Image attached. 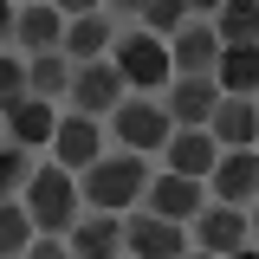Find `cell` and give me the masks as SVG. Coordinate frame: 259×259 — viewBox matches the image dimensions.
Listing matches in <instances>:
<instances>
[{
    "label": "cell",
    "mask_w": 259,
    "mask_h": 259,
    "mask_svg": "<svg viewBox=\"0 0 259 259\" xmlns=\"http://www.w3.org/2000/svg\"><path fill=\"white\" fill-rule=\"evenodd\" d=\"M143 182H149V162L136 156V149H110V156H97L78 168V194L91 201V207H110V214H123L143 201Z\"/></svg>",
    "instance_id": "cell-1"
},
{
    "label": "cell",
    "mask_w": 259,
    "mask_h": 259,
    "mask_svg": "<svg viewBox=\"0 0 259 259\" xmlns=\"http://www.w3.org/2000/svg\"><path fill=\"white\" fill-rule=\"evenodd\" d=\"M20 194H26L32 233H65V227L78 221V182H71V168H59V162H32Z\"/></svg>",
    "instance_id": "cell-2"
},
{
    "label": "cell",
    "mask_w": 259,
    "mask_h": 259,
    "mask_svg": "<svg viewBox=\"0 0 259 259\" xmlns=\"http://www.w3.org/2000/svg\"><path fill=\"white\" fill-rule=\"evenodd\" d=\"M104 59L117 65V78H123L130 91H162L175 71H168V39H156V32H130V26H117V39H110V52Z\"/></svg>",
    "instance_id": "cell-3"
},
{
    "label": "cell",
    "mask_w": 259,
    "mask_h": 259,
    "mask_svg": "<svg viewBox=\"0 0 259 259\" xmlns=\"http://www.w3.org/2000/svg\"><path fill=\"white\" fill-rule=\"evenodd\" d=\"M168 110H162V97L136 91V97H117V110H110V136H117V149H136V156H156L162 143H168Z\"/></svg>",
    "instance_id": "cell-4"
},
{
    "label": "cell",
    "mask_w": 259,
    "mask_h": 259,
    "mask_svg": "<svg viewBox=\"0 0 259 259\" xmlns=\"http://www.w3.org/2000/svg\"><path fill=\"white\" fill-rule=\"evenodd\" d=\"M188 240H194V253H214V259H233V253H246L253 246V207H227V201H201L194 207V221H188Z\"/></svg>",
    "instance_id": "cell-5"
},
{
    "label": "cell",
    "mask_w": 259,
    "mask_h": 259,
    "mask_svg": "<svg viewBox=\"0 0 259 259\" xmlns=\"http://www.w3.org/2000/svg\"><path fill=\"white\" fill-rule=\"evenodd\" d=\"M123 253H149V259H182L194 253L188 227L182 221H162V214H149V207H123Z\"/></svg>",
    "instance_id": "cell-6"
},
{
    "label": "cell",
    "mask_w": 259,
    "mask_h": 259,
    "mask_svg": "<svg viewBox=\"0 0 259 259\" xmlns=\"http://www.w3.org/2000/svg\"><path fill=\"white\" fill-rule=\"evenodd\" d=\"M123 91H130V84L117 78V65H110V59H78V65H71V84H65L71 110H84V117H110Z\"/></svg>",
    "instance_id": "cell-7"
},
{
    "label": "cell",
    "mask_w": 259,
    "mask_h": 259,
    "mask_svg": "<svg viewBox=\"0 0 259 259\" xmlns=\"http://www.w3.org/2000/svg\"><path fill=\"white\" fill-rule=\"evenodd\" d=\"M46 149H52V162H59V168H71V175H78L84 162L104 156V130H97V117L71 110V117H59V123H52V143H46Z\"/></svg>",
    "instance_id": "cell-8"
},
{
    "label": "cell",
    "mask_w": 259,
    "mask_h": 259,
    "mask_svg": "<svg viewBox=\"0 0 259 259\" xmlns=\"http://www.w3.org/2000/svg\"><path fill=\"white\" fill-rule=\"evenodd\" d=\"M156 156L168 162L175 175H194V182H207V168H214V156H221V143H214L201 123H175V130H168V143H162Z\"/></svg>",
    "instance_id": "cell-9"
},
{
    "label": "cell",
    "mask_w": 259,
    "mask_h": 259,
    "mask_svg": "<svg viewBox=\"0 0 259 259\" xmlns=\"http://www.w3.org/2000/svg\"><path fill=\"white\" fill-rule=\"evenodd\" d=\"M207 182H214V201H227V207H253V194H259L253 149H221L214 168H207Z\"/></svg>",
    "instance_id": "cell-10"
},
{
    "label": "cell",
    "mask_w": 259,
    "mask_h": 259,
    "mask_svg": "<svg viewBox=\"0 0 259 259\" xmlns=\"http://www.w3.org/2000/svg\"><path fill=\"white\" fill-rule=\"evenodd\" d=\"M65 240H71L78 259H117L123 253V221L110 207H91V214H78V221L65 227Z\"/></svg>",
    "instance_id": "cell-11"
},
{
    "label": "cell",
    "mask_w": 259,
    "mask_h": 259,
    "mask_svg": "<svg viewBox=\"0 0 259 259\" xmlns=\"http://www.w3.org/2000/svg\"><path fill=\"white\" fill-rule=\"evenodd\" d=\"M201 130H207L221 149H253V136H259V110H253V97H227V91H221Z\"/></svg>",
    "instance_id": "cell-12"
},
{
    "label": "cell",
    "mask_w": 259,
    "mask_h": 259,
    "mask_svg": "<svg viewBox=\"0 0 259 259\" xmlns=\"http://www.w3.org/2000/svg\"><path fill=\"white\" fill-rule=\"evenodd\" d=\"M143 207L162 214V221L188 227L194 207H201V182H194V175H175V168H168V175H149V182H143Z\"/></svg>",
    "instance_id": "cell-13"
},
{
    "label": "cell",
    "mask_w": 259,
    "mask_h": 259,
    "mask_svg": "<svg viewBox=\"0 0 259 259\" xmlns=\"http://www.w3.org/2000/svg\"><path fill=\"white\" fill-rule=\"evenodd\" d=\"M0 117H7V136H13L20 149H46V143H52V123H59V117H52V104H46V97H32V91L7 97V104H0Z\"/></svg>",
    "instance_id": "cell-14"
},
{
    "label": "cell",
    "mask_w": 259,
    "mask_h": 259,
    "mask_svg": "<svg viewBox=\"0 0 259 259\" xmlns=\"http://www.w3.org/2000/svg\"><path fill=\"white\" fill-rule=\"evenodd\" d=\"M110 39H117V20H110L104 7H91V13H71V20H65L59 52H65L71 65H78V59H104V52H110Z\"/></svg>",
    "instance_id": "cell-15"
},
{
    "label": "cell",
    "mask_w": 259,
    "mask_h": 259,
    "mask_svg": "<svg viewBox=\"0 0 259 259\" xmlns=\"http://www.w3.org/2000/svg\"><path fill=\"white\" fill-rule=\"evenodd\" d=\"M214 52H221V39H214V26H182L168 32V71H188V78H207L214 71Z\"/></svg>",
    "instance_id": "cell-16"
},
{
    "label": "cell",
    "mask_w": 259,
    "mask_h": 259,
    "mask_svg": "<svg viewBox=\"0 0 259 259\" xmlns=\"http://www.w3.org/2000/svg\"><path fill=\"white\" fill-rule=\"evenodd\" d=\"M214 97H221L214 78H188V71H175V78H168V97H162V110H168V123H207Z\"/></svg>",
    "instance_id": "cell-17"
},
{
    "label": "cell",
    "mask_w": 259,
    "mask_h": 259,
    "mask_svg": "<svg viewBox=\"0 0 259 259\" xmlns=\"http://www.w3.org/2000/svg\"><path fill=\"white\" fill-rule=\"evenodd\" d=\"M65 32V13L52 0H26V7H13V39L26 46V52H52Z\"/></svg>",
    "instance_id": "cell-18"
},
{
    "label": "cell",
    "mask_w": 259,
    "mask_h": 259,
    "mask_svg": "<svg viewBox=\"0 0 259 259\" xmlns=\"http://www.w3.org/2000/svg\"><path fill=\"white\" fill-rule=\"evenodd\" d=\"M207 78H214L227 97H253V84H259V59H253V46H221Z\"/></svg>",
    "instance_id": "cell-19"
},
{
    "label": "cell",
    "mask_w": 259,
    "mask_h": 259,
    "mask_svg": "<svg viewBox=\"0 0 259 259\" xmlns=\"http://www.w3.org/2000/svg\"><path fill=\"white\" fill-rule=\"evenodd\" d=\"M65 84H71V59H65L59 46L52 52H26V91L32 97L52 104V97H65Z\"/></svg>",
    "instance_id": "cell-20"
},
{
    "label": "cell",
    "mask_w": 259,
    "mask_h": 259,
    "mask_svg": "<svg viewBox=\"0 0 259 259\" xmlns=\"http://www.w3.org/2000/svg\"><path fill=\"white\" fill-rule=\"evenodd\" d=\"M253 32H259V7L253 0H221L214 7V39L221 46H253Z\"/></svg>",
    "instance_id": "cell-21"
},
{
    "label": "cell",
    "mask_w": 259,
    "mask_h": 259,
    "mask_svg": "<svg viewBox=\"0 0 259 259\" xmlns=\"http://www.w3.org/2000/svg\"><path fill=\"white\" fill-rule=\"evenodd\" d=\"M26 240H32V214H26V201L0 194V259L26 253Z\"/></svg>",
    "instance_id": "cell-22"
},
{
    "label": "cell",
    "mask_w": 259,
    "mask_h": 259,
    "mask_svg": "<svg viewBox=\"0 0 259 259\" xmlns=\"http://www.w3.org/2000/svg\"><path fill=\"white\" fill-rule=\"evenodd\" d=\"M182 20H188V0H143V7H136V26L156 32V39H168Z\"/></svg>",
    "instance_id": "cell-23"
},
{
    "label": "cell",
    "mask_w": 259,
    "mask_h": 259,
    "mask_svg": "<svg viewBox=\"0 0 259 259\" xmlns=\"http://www.w3.org/2000/svg\"><path fill=\"white\" fill-rule=\"evenodd\" d=\"M26 168H32V149H20V143L7 136V143H0V194H20Z\"/></svg>",
    "instance_id": "cell-24"
},
{
    "label": "cell",
    "mask_w": 259,
    "mask_h": 259,
    "mask_svg": "<svg viewBox=\"0 0 259 259\" xmlns=\"http://www.w3.org/2000/svg\"><path fill=\"white\" fill-rule=\"evenodd\" d=\"M20 91H26V59L0 46V104H7V97H20Z\"/></svg>",
    "instance_id": "cell-25"
},
{
    "label": "cell",
    "mask_w": 259,
    "mask_h": 259,
    "mask_svg": "<svg viewBox=\"0 0 259 259\" xmlns=\"http://www.w3.org/2000/svg\"><path fill=\"white\" fill-rule=\"evenodd\" d=\"M26 253H32V259H65V253H71V240H65V233H32Z\"/></svg>",
    "instance_id": "cell-26"
},
{
    "label": "cell",
    "mask_w": 259,
    "mask_h": 259,
    "mask_svg": "<svg viewBox=\"0 0 259 259\" xmlns=\"http://www.w3.org/2000/svg\"><path fill=\"white\" fill-rule=\"evenodd\" d=\"M136 7H143V0H104V13H110L117 26H123V20H136Z\"/></svg>",
    "instance_id": "cell-27"
},
{
    "label": "cell",
    "mask_w": 259,
    "mask_h": 259,
    "mask_svg": "<svg viewBox=\"0 0 259 259\" xmlns=\"http://www.w3.org/2000/svg\"><path fill=\"white\" fill-rule=\"evenodd\" d=\"M0 46H13V0H0Z\"/></svg>",
    "instance_id": "cell-28"
},
{
    "label": "cell",
    "mask_w": 259,
    "mask_h": 259,
    "mask_svg": "<svg viewBox=\"0 0 259 259\" xmlns=\"http://www.w3.org/2000/svg\"><path fill=\"white\" fill-rule=\"evenodd\" d=\"M52 7H59L65 20H71V13H91V7H104V0H52Z\"/></svg>",
    "instance_id": "cell-29"
},
{
    "label": "cell",
    "mask_w": 259,
    "mask_h": 259,
    "mask_svg": "<svg viewBox=\"0 0 259 259\" xmlns=\"http://www.w3.org/2000/svg\"><path fill=\"white\" fill-rule=\"evenodd\" d=\"M194 7H201V13H214V7H221V0H188V13H194Z\"/></svg>",
    "instance_id": "cell-30"
},
{
    "label": "cell",
    "mask_w": 259,
    "mask_h": 259,
    "mask_svg": "<svg viewBox=\"0 0 259 259\" xmlns=\"http://www.w3.org/2000/svg\"><path fill=\"white\" fill-rule=\"evenodd\" d=\"M13 7H26V0H13Z\"/></svg>",
    "instance_id": "cell-31"
}]
</instances>
